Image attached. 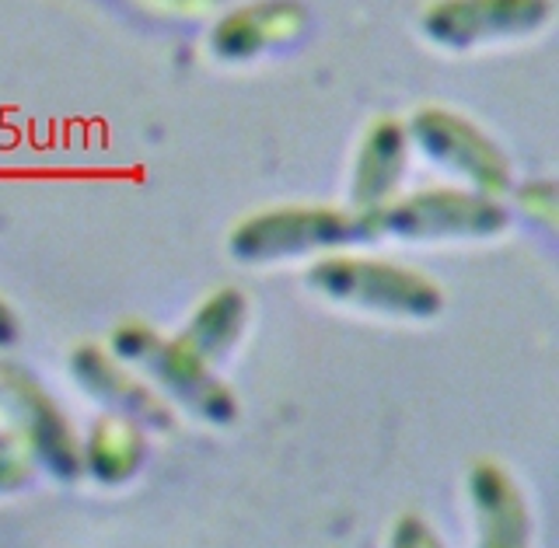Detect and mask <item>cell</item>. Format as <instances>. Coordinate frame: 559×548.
Wrapping results in <instances>:
<instances>
[{
	"label": "cell",
	"mask_w": 559,
	"mask_h": 548,
	"mask_svg": "<svg viewBox=\"0 0 559 548\" xmlns=\"http://www.w3.org/2000/svg\"><path fill=\"white\" fill-rule=\"evenodd\" d=\"M305 287L325 305L399 322H430L444 311V290L424 270L354 249L311 259Z\"/></svg>",
	"instance_id": "obj_2"
},
{
	"label": "cell",
	"mask_w": 559,
	"mask_h": 548,
	"mask_svg": "<svg viewBox=\"0 0 559 548\" xmlns=\"http://www.w3.org/2000/svg\"><path fill=\"white\" fill-rule=\"evenodd\" d=\"M133 4L157 11V14H175V17H192V14H203L210 11L214 0H133Z\"/></svg>",
	"instance_id": "obj_17"
},
{
	"label": "cell",
	"mask_w": 559,
	"mask_h": 548,
	"mask_svg": "<svg viewBox=\"0 0 559 548\" xmlns=\"http://www.w3.org/2000/svg\"><path fill=\"white\" fill-rule=\"evenodd\" d=\"M413 147L406 133V119L378 116L364 127L354 162H349V192L346 206L354 214H371L402 192L409 175Z\"/></svg>",
	"instance_id": "obj_10"
},
{
	"label": "cell",
	"mask_w": 559,
	"mask_h": 548,
	"mask_svg": "<svg viewBox=\"0 0 559 548\" xmlns=\"http://www.w3.org/2000/svg\"><path fill=\"white\" fill-rule=\"evenodd\" d=\"M39 468V454L28 440L11 427H0V497H14V492L28 489Z\"/></svg>",
	"instance_id": "obj_14"
},
{
	"label": "cell",
	"mask_w": 559,
	"mask_h": 548,
	"mask_svg": "<svg viewBox=\"0 0 559 548\" xmlns=\"http://www.w3.org/2000/svg\"><path fill=\"white\" fill-rule=\"evenodd\" d=\"M147 462V430L130 416L102 413L81 440V465L102 486H127Z\"/></svg>",
	"instance_id": "obj_12"
},
{
	"label": "cell",
	"mask_w": 559,
	"mask_h": 548,
	"mask_svg": "<svg viewBox=\"0 0 559 548\" xmlns=\"http://www.w3.org/2000/svg\"><path fill=\"white\" fill-rule=\"evenodd\" d=\"M409 147L430 168L444 171L454 186L476 189L483 196L503 200L514 192V165L507 151L476 119L448 105H424L406 119Z\"/></svg>",
	"instance_id": "obj_5"
},
{
	"label": "cell",
	"mask_w": 559,
	"mask_h": 548,
	"mask_svg": "<svg viewBox=\"0 0 559 548\" xmlns=\"http://www.w3.org/2000/svg\"><path fill=\"white\" fill-rule=\"evenodd\" d=\"M0 422L22 433L39 454V465L60 483H78L81 437L46 384L14 360H0Z\"/></svg>",
	"instance_id": "obj_7"
},
{
	"label": "cell",
	"mask_w": 559,
	"mask_h": 548,
	"mask_svg": "<svg viewBox=\"0 0 559 548\" xmlns=\"http://www.w3.org/2000/svg\"><path fill=\"white\" fill-rule=\"evenodd\" d=\"M465 492L476 521V548H532V510L514 475L500 462L468 465Z\"/></svg>",
	"instance_id": "obj_11"
},
{
	"label": "cell",
	"mask_w": 559,
	"mask_h": 548,
	"mask_svg": "<svg viewBox=\"0 0 559 548\" xmlns=\"http://www.w3.org/2000/svg\"><path fill=\"white\" fill-rule=\"evenodd\" d=\"M360 245V217L332 203H276L245 214L227 231V252L245 266L319 259Z\"/></svg>",
	"instance_id": "obj_4"
},
{
	"label": "cell",
	"mask_w": 559,
	"mask_h": 548,
	"mask_svg": "<svg viewBox=\"0 0 559 548\" xmlns=\"http://www.w3.org/2000/svg\"><path fill=\"white\" fill-rule=\"evenodd\" d=\"M518 210L528 221L552 227L556 224V189L552 182H528L518 189Z\"/></svg>",
	"instance_id": "obj_16"
},
{
	"label": "cell",
	"mask_w": 559,
	"mask_h": 548,
	"mask_svg": "<svg viewBox=\"0 0 559 548\" xmlns=\"http://www.w3.org/2000/svg\"><path fill=\"white\" fill-rule=\"evenodd\" d=\"M109 349L136 374H144L171 405H179L206 427H231L238 419V395L231 384L179 335H165L140 318H127L112 329Z\"/></svg>",
	"instance_id": "obj_3"
},
{
	"label": "cell",
	"mask_w": 559,
	"mask_h": 548,
	"mask_svg": "<svg viewBox=\"0 0 559 548\" xmlns=\"http://www.w3.org/2000/svg\"><path fill=\"white\" fill-rule=\"evenodd\" d=\"M360 217V245H483L507 235L511 210L497 196L465 186H430L399 192Z\"/></svg>",
	"instance_id": "obj_1"
},
{
	"label": "cell",
	"mask_w": 559,
	"mask_h": 548,
	"mask_svg": "<svg viewBox=\"0 0 559 548\" xmlns=\"http://www.w3.org/2000/svg\"><path fill=\"white\" fill-rule=\"evenodd\" d=\"M249 314H252L249 297L238 287H217L192 308L186 325L175 335H179L192 353H200L206 364L221 367L241 343L245 329H249Z\"/></svg>",
	"instance_id": "obj_13"
},
{
	"label": "cell",
	"mask_w": 559,
	"mask_h": 548,
	"mask_svg": "<svg viewBox=\"0 0 559 548\" xmlns=\"http://www.w3.org/2000/svg\"><path fill=\"white\" fill-rule=\"evenodd\" d=\"M311 14L301 0H249L221 14L206 32V52L217 63H252L294 46L308 32Z\"/></svg>",
	"instance_id": "obj_9"
},
{
	"label": "cell",
	"mask_w": 559,
	"mask_h": 548,
	"mask_svg": "<svg viewBox=\"0 0 559 548\" xmlns=\"http://www.w3.org/2000/svg\"><path fill=\"white\" fill-rule=\"evenodd\" d=\"M17 332H22V325H17V314L14 308L8 305L4 297H0V349H8L17 343Z\"/></svg>",
	"instance_id": "obj_18"
},
{
	"label": "cell",
	"mask_w": 559,
	"mask_h": 548,
	"mask_svg": "<svg viewBox=\"0 0 559 548\" xmlns=\"http://www.w3.org/2000/svg\"><path fill=\"white\" fill-rule=\"evenodd\" d=\"M389 548H448V545L419 514H402L389 532Z\"/></svg>",
	"instance_id": "obj_15"
},
{
	"label": "cell",
	"mask_w": 559,
	"mask_h": 548,
	"mask_svg": "<svg viewBox=\"0 0 559 548\" xmlns=\"http://www.w3.org/2000/svg\"><path fill=\"white\" fill-rule=\"evenodd\" d=\"M552 0H430L419 11V35L441 52H465L535 39L552 25Z\"/></svg>",
	"instance_id": "obj_6"
},
{
	"label": "cell",
	"mask_w": 559,
	"mask_h": 548,
	"mask_svg": "<svg viewBox=\"0 0 559 548\" xmlns=\"http://www.w3.org/2000/svg\"><path fill=\"white\" fill-rule=\"evenodd\" d=\"M70 378L84 395H92L105 413H119L140 422L147 433H171L175 409L157 388L136 374L130 364H122L109 346L78 343L70 349Z\"/></svg>",
	"instance_id": "obj_8"
}]
</instances>
